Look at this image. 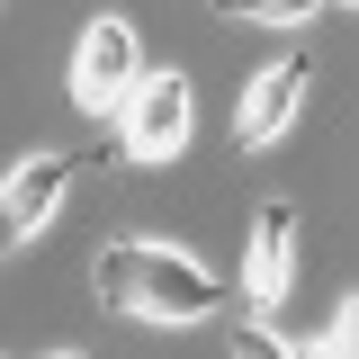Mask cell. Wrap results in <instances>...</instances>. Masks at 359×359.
Segmentation results:
<instances>
[{
    "label": "cell",
    "mask_w": 359,
    "mask_h": 359,
    "mask_svg": "<svg viewBox=\"0 0 359 359\" xmlns=\"http://www.w3.org/2000/svg\"><path fill=\"white\" fill-rule=\"evenodd\" d=\"M323 0H216V18H252V27H306Z\"/></svg>",
    "instance_id": "cell-7"
},
{
    "label": "cell",
    "mask_w": 359,
    "mask_h": 359,
    "mask_svg": "<svg viewBox=\"0 0 359 359\" xmlns=\"http://www.w3.org/2000/svg\"><path fill=\"white\" fill-rule=\"evenodd\" d=\"M306 81H314V63L287 45V54H269L261 72L243 81V108H233V135L243 144H278V135L297 126V99H306Z\"/></svg>",
    "instance_id": "cell-5"
},
{
    "label": "cell",
    "mask_w": 359,
    "mask_h": 359,
    "mask_svg": "<svg viewBox=\"0 0 359 359\" xmlns=\"http://www.w3.org/2000/svg\"><path fill=\"white\" fill-rule=\"evenodd\" d=\"M306 359H359V306H341L332 323H323V341H314Z\"/></svg>",
    "instance_id": "cell-8"
},
{
    "label": "cell",
    "mask_w": 359,
    "mask_h": 359,
    "mask_svg": "<svg viewBox=\"0 0 359 359\" xmlns=\"http://www.w3.org/2000/svg\"><path fill=\"white\" fill-rule=\"evenodd\" d=\"M72 180H81V153H36V162H18V171L0 180V261H9V252L63 207Z\"/></svg>",
    "instance_id": "cell-4"
},
{
    "label": "cell",
    "mask_w": 359,
    "mask_h": 359,
    "mask_svg": "<svg viewBox=\"0 0 359 359\" xmlns=\"http://www.w3.org/2000/svg\"><path fill=\"white\" fill-rule=\"evenodd\" d=\"M180 144H189V81L180 72H135V90L117 99V153L171 162Z\"/></svg>",
    "instance_id": "cell-2"
},
{
    "label": "cell",
    "mask_w": 359,
    "mask_h": 359,
    "mask_svg": "<svg viewBox=\"0 0 359 359\" xmlns=\"http://www.w3.org/2000/svg\"><path fill=\"white\" fill-rule=\"evenodd\" d=\"M297 287V207L287 198H269L261 216H252V252H243V297L252 314H269L278 297Z\"/></svg>",
    "instance_id": "cell-6"
},
{
    "label": "cell",
    "mask_w": 359,
    "mask_h": 359,
    "mask_svg": "<svg viewBox=\"0 0 359 359\" xmlns=\"http://www.w3.org/2000/svg\"><path fill=\"white\" fill-rule=\"evenodd\" d=\"M233 359H297V351H287L269 323H252V314H243V323H233Z\"/></svg>",
    "instance_id": "cell-9"
},
{
    "label": "cell",
    "mask_w": 359,
    "mask_h": 359,
    "mask_svg": "<svg viewBox=\"0 0 359 359\" xmlns=\"http://www.w3.org/2000/svg\"><path fill=\"white\" fill-rule=\"evenodd\" d=\"M63 359H81V351H63Z\"/></svg>",
    "instance_id": "cell-10"
},
{
    "label": "cell",
    "mask_w": 359,
    "mask_h": 359,
    "mask_svg": "<svg viewBox=\"0 0 359 359\" xmlns=\"http://www.w3.org/2000/svg\"><path fill=\"white\" fill-rule=\"evenodd\" d=\"M90 287L99 306H126L144 323H207L224 306V278L189 252H162V243H108L90 261Z\"/></svg>",
    "instance_id": "cell-1"
},
{
    "label": "cell",
    "mask_w": 359,
    "mask_h": 359,
    "mask_svg": "<svg viewBox=\"0 0 359 359\" xmlns=\"http://www.w3.org/2000/svg\"><path fill=\"white\" fill-rule=\"evenodd\" d=\"M135 72H144V36H135L126 18H90L81 45H72V108L108 117V108L135 90Z\"/></svg>",
    "instance_id": "cell-3"
}]
</instances>
